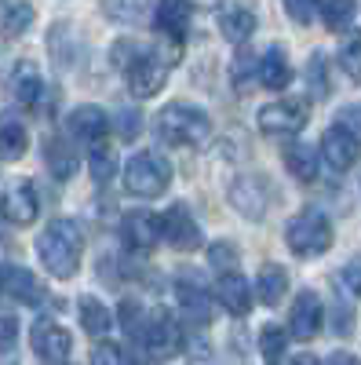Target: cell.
Segmentation results:
<instances>
[{
    "label": "cell",
    "instance_id": "6da1fadb",
    "mask_svg": "<svg viewBox=\"0 0 361 365\" xmlns=\"http://www.w3.org/2000/svg\"><path fill=\"white\" fill-rule=\"evenodd\" d=\"M37 256H41V267L55 278H73L80 270V259H84V234L73 220H51L37 241Z\"/></svg>",
    "mask_w": 361,
    "mask_h": 365
},
{
    "label": "cell",
    "instance_id": "7a4b0ae2",
    "mask_svg": "<svg viewBox=\"0 0 361 365\" xmlns=\"http://www.w3.org/2000/svg\"><path fill=\"white\" fill-rule=\"evenodd\" d=\"M157 132L168 146H183V150H197L212 135V120L208 113L194 103H168L157 113Z\"/></svg>",
    "mask_w": 361,
    "mask_h": 365
},
{
    "label": "cell",
    "instance_id": "3957f363",
    "mask_svg": "<svg viewBox=\"0 0 361 365\" xmlns=\"http://www.w3.org/2000/svg\"><path fill=\"white\" fill-rule=\"evenodd\" d=\"M128 322V332L139 340V347L150 354V358H172L179 347H183V332L172 322L168 311H146L139 322L135 318H125Z\"/></svg>",
    "mask_w": 361,
    "mask_h": 365
},
{
    "label": "cell",
    "instance_id": "277c9868",
    "mask_svg": "<svg viewBox=\"0 0 361 365\" xmlns=\"http://www.w3.org/2000/svg\"><path fill=\"white\" fill-rule=\"evenodd\" d=\"M285 241L299 259H314L333 249V223L321 212H299L285 227Z\"/></svg>",
    "mask_w": 361,
    "mask_h": 365
},
{
    "label": "cell",
    "instance_id": "5b68a950",
    "mask_svg": "<svg viewBox=\"0 0 361 365\" xmlns=\"http://www.w3.org/2000/svg\"><path fill=\"white\" fill-rule=\"evenodd\" d=\"M172 182V165L161 154H135L125 168V187L135 197H161Z\"/></svg>",
    "mask_w": 361,
    "mask_h": 365
},
{
    "label": "cell",
    "instance_id": "8992f818",
    "mask_svg": "<svg viewBox=\"0 0 361 365\" xmlns=\"http://www.w3.org/2000/svg\"><path fill=\"white\" fill-rule=\"evenodd\" d=\"M168 70H172V58L161 55V51H139L132 58V66L125 70L128 73V88H132V96L135 99H150V96H157V91L164 88L168 81Z\"/></svg>",
    "mask_w": 361,
    "mask_h": 365
},
{
    "label": "cell",
    "instance_id": "52a82bcc",
    "mask_svg": "<svg viewBox=\"0 0 361 365\" xmlns=\"http://www.w3.org/2000/svg\"><path fill=\"white\" fill-rule=\"evenodd\" d=\"M307 103H295V99H278V103H266L259 110V132L270 135V139H288V135H299L307 128Z\"/></svg>",
    "mask_w": 361,
    "mask_h": 365
},
{
    "label": "cell",
    "instance_id": "ba28073f",
    "mask_svg": "<svg viewBox=\"0 0 361 365\" xmlns=\"http://www.w3.org/2000/svg\"><path fill=\"white\" fill-rule=\"evenodd\" d=\"M29 344H33V354H37L44 365H66L70 347H73L70 332L58 325V322H51V318H44V322L33 325V332H29Z\"/></svg>",
    "mask_w": 361,
    "mask_h": 365
},
{
    "label": "cell",
    "instance_id": "9c48e42d",
    "mask_svg": "<svg viewBox=\"0 0 361 365\" xmlns=\"http://www.w3.org/2000/svg\"><path fill=\"white\" fill-rule=\"evenodd\" d=\"M161 241H168L172 249L179 252H194L201 249V227L190 216L187 205H172L164 216H161Z\"/></svg>",
    "mask_w": 361,
    "mask_h": 365
},
{
    "label": "cell",
    "instance_id": "30bf717a",
    "mask_svg": "<svg viewBox=\"0 0 361 365\" xmlns=\"http://www.w3.org/2000/svg\"><path fill=\"white\" fill-rule=\"evenodd\" d=\"M230 205L245 220H263L266 216V205H270V182L263 175H241V179H234Z\"/></svg>",
    "mask_w": 361,
    "mask_h": 365
},
{
    "label": "cell",
    "instance_id": "8fae6325",
    "mask_svg": "<svg viewBox=\"0 0 361 365\" xmlns=\"http://www.w3.org/2000/svg\"><path fill=\"white\" fill-rule=\"evenodd\" d=\"M0 212L15 223V227H29L37 216H41V197L33 190V182L29 179H15L11 187L4 190V197H0Z\"/></svg>",
    "mask_w": 361,
    "mask_h": 365
},
{
    "label": "cell",
    "instance_id": "7c38bea8",
    "mask_svg": "<svg viewBox=\"0 0 361 365\" xmlns=\"http://www.w3.org/2000/svg\"><path fill=\"white\" fill-rule=\"evenodd\" d=\"M321 154H325V165L333 172H350L361 158V139L347 128H328L325 139H321Z\"/></svg>",
    "mask_w": 361,
    "mask_h": 365
},
{
    "label": "cell",
    "instance_id": "4fadbf2b",
    "mask_svg": "<svg viewBox=\"0 0 361 365\" xmlns=\"http://www.w3.org/2000/svg\"><path fill=\"white\" fill-rule=\"evenodd\" d=\"M321 318H325V307L314 292H299L292 311H288V325H292V336L295 340H314L318 329H321Z\"/></svg>",
    "mask_w": 361,
    "mask_h": 365
},
{
    "label": "cell",
    "instance_id": "5bb4252c",
    "mask_svg": "<svg viewBox=\"0 0 361 365\" xmlns=\"http://www.w3.org/2000/svg\"><path fill=\"white\" fill-rule=\"evenodd\" d=\"M154 22L157 29L168 37V41H183L190 34V22H194V8H190V0H157V8H154Z\"/></svg>",
    "mask_w": 361,
    "mask_h": 365
},
{
    "label": "cell",
    "instance_id": "9a60e30c",
    "mask_svg": "<svg viewBox=\"0 0 361 365\" xmlns=\"http://www.w3.org/2000/svg\"><path fill=\"white\" fill-rule=\"evenodd\" d=\"M66 128H70V135L73 139H80V143H88V146H95L106 132H110V117H106V110L103 106H77L70 117H66Z\"/></svg>",
    "mask_w": 361,
    "mask_h": 365
},
{
    "label": "cell",
    "instance_id": "2e32d148",
    "mask_svg": "<svg viewBox=\"0 0 361 365\" xmlns=\"http://www.w3.org/2000/svg\"><path fill=\"white\" fill-rule=\"evenodd\" d=\"M125 241L135 252H154L161 245V216H154V212H132L125 220Z\"/></svg>",
    "mask_w": 361,
    "mask_h": 365
},
{
    "label": "cell",
    "instance_id": "e0dca14e",
    "mask_svg": "<svg viewBox=\"0 0 361 365\" xmlns=\"http://www.w3.org/2000/svg\"><path fill=\"white\" fill-rule=\"evenodd\" d=\"M0 282H4V292L19 303H26V307H41V303L48 299V289L33 278V270H22V267H8L4 274H0Z\"/></svg>",
    "mask_w": 361,
    "mask_h": 365
},
{
    "label": "cell",
    "instance_id": "ac0fdd59",
    "mask_svg": "<svg viewBox=\"0 0 361 365\" xmlns=\"http://www.w3.org/2000/svg\"><path fill=\"white\" fill-rule=\"evenodd\" d=\"M288 77H292V66H288V58H285V48L270 44L263 55H256V81L263 88L281 91V88H288Z\"/></svg>",
    "mask_w": 361,
    "mask_h": 365
},
{
    "label": "cell",
    "instance_id": "d6986e66",
    "mask_svg": "<svg viewBox=\"0 0 361 365\" xmlns=\"http://www.w3.org/2000/svg\"><path fill=\"white\" fill-rule=\"evenodd\" d=\"M216 299L223 303V311H230L234 318H245L252 311V292H248V282L241 278V274L226 270L219 274V282H216Z\"/></svg>",
    "mask_w": 361,
    "mask_h": 365
},
{
    "label": "cell",
    "instance_id": "ffe728a7",
    "mask_svg": "<svg viewBox=\"0 0 361 365\" xmlns=\"http://www.w3.org/2000/svg\"><path fill=\"white\" fill-rule=\"evenodd\" d=\"M219 34L230 41V44H245L252 34H256V11L248 4H230L223 15H219Z\"/></svg>",
    "mask_w": 361,
    "mask_h": 365
},
{
    "label": "cell",
    "instance_id": "44dd1931",
    "mask_svg": "<svg viewBox=\"0 0 361 365\" xmlns=\"http://www.w3.org/2000/svg\"><path fill=\"white\" fill-rule=\"evenodd\" d=\"M285 168L288 175H295V182H314L321 172V154L307 143H292L285 146Z\"/></svg>",
    "mask_w": 361,
    "mask_h": 365
},
{
    "label": "cell",
    "instance_id": "7402d4cb",
    "mask_svg": "<svg viewBox=\"0 0 361 365\" xmlns=\"http://www.w3.org/2000/svg\"><path fill=\"white\" fill-rule=\"evenodd\" d=\"M11 96L22 103V106H37L41 96H44V77L33 63H19L15 73H11Z\"/></svg>",
    "mask_w": 361,
    "mask_h": 365
},
{
    "label": "cell",
    "instance_id": "603a6c76",
    "mask_svg": "<svg viewBox=\"0 0 361 365\" xmlns=\"http://www.w3.org/2000/svg\"><path fill=\"white\" fill-rule=\"evenodd\" d=\"M33 19H37L33 4H26V0H4V4H0V34L8 41H15L33 26Z\"/></svg>",
    "mask_w": 361,
    "mask_h": 365
},
{
    "label": "cell",
    "instance_id": "cb8c5ba5",
    "mask_svg": "<svg viewBox=\"0 0 361 365\" xmlns=\"http://www.w3.org/2000/svg\"><path fill=\"white\" fill-rule=\"evenodd\" d=\"M288 292V274L278 267V263H266L256 278V299L266 303V307H278Z\"/></svg>",
    "mask_w": 361,
    "mask_h": 365
},
{
    "label": "cell",
    "instance_id": "d4e9b609",
    "mask_svg": "<svg viewBox=\"0 0 361 365\" xmlns=\"http://www.w3.org/2000/svg\"><path fill=\"white\" fill-rule=\"evenodd\" d=\"M26 146H29L26 125L19 117L4 113V117H0V158H4V161H19L26 154Z\"/></svg>",
    "mask_w": 361,
    "mask_h": 365
},
{
    "label": "cell",
    "instance_id": "484cf974",
    "mask_svg": "<svg viewBox=\"0 0 361 365\" xmlns=\"http://www.w3.org/2000/svg\"><path fill=\"white\" fill-rule=\"evenodd\" d=\"M44 161H48V172L63 182L77 172V154H73V146L63 143V139H48L44 143Z\"/></svg>",
    "mask_w": 361,
    "mask_h": 365
},
{
    "label": "cell",
    "instance_id": "4316f807",
    "mask_svg": "<svg viewBox=\"0 0 361 365\" xmlns=\"http://www.w3.org/2000/svg\"><path fill=\"white\" fill-rule=\"evenodd\" d=\"M77 311H80V325L88 329V336H106L110 332V311L103 307V299H95V296H80V303H77Z\"/></svg>",
    "mask_w": 361,
    "mask_h": 365
},
{
    "label": "cell",
    "instance_id": "83f0119b",
    "mask_svg": "<svg viewBox=\"0 0 361 365\" xmlns=\"http://www.w3.org/2000/svg\"><path fill=\"white\" fill-rule=\"evenodd\" d=\"M103 11L113 22H125V26H139L150 15V0H103Z\"/></svg>",
    "mask_w": 361,
    "mask_h": 365
},
{
    "label": "cell",
    "instance_id": "f1b7e54d",
    "mask_svg": "<svg viewBox=\"0 0 361 365\" xmlns=\"http://www.w3.org/2000/svg\"><path fill=\"white\" fill-rule=\"evenodd\" d=\"M336 58H340L343 73H347L354 84H361V29H350V34H343Z\"/></svg>",
    "mask_w": 361,
    "mask_h": 365
},
{
    "label": "cell",
    "instance_id": "f546056e",
    "mask_svg": "<svg viewBox=\"0 0 361 365\" xmlns=\"http://www.w3.org/2000/svg\"><path fill=\"white\" fill-rule=\"evenodd\" d=\"M307 88H310L314 99H328V91H333V81H328V63H325L321 51H314L310 63H307Z\"/></svg>",
    "mask_w": 361,
    "mask_h": 365
},
{
    "label": "cell",
    "instance_id": "4dcf8cb0",
    "mask_svg": "<svg viewBox=\"0 0 361 365\" xmlns=\"http://www.w3.org/2000/svg\"><path fill=\"white\" fill-rule=\"evenodd\" d=\"M357 15V0H325L321 8V19L328 29H347Z\"/></svg>",
    "mask_w": 361,
    "mask_h": 365
},
{
    "label": "cell",
    "instance_id": "1f68e13d",
    "mask_svg": "<svg viewBox=\"0 0 361 365\" xmlns=\"http://www.w3.org/2000/svg\"><path fill=\"white\" fill-rule=\"evenodd\" d=\"M285 347H288V332H285L281 325H266V329L259 332V351H263L266 361H278V358L285 354Z\"/></svg>",
    "mask_w": 361,
    "mask_h": 365
},
{
    "label": "cell",
    "instance_id": "d6a6232c",
    "mask_svg": "<svg viewBox=\"0 0 361 365\" xmlns=\"http://www.w3.org/2000/svg\"><path fill=\"white\" fill-rule=\"evenodd\" d=\"M179 303H183V311H190L197 322H208V296L194 285H179Z\"/></svg>",
    "mask_w": 361,
    "mask_h": 365
},
{
    "label": "cell",
    "instance_id": "836d02e7",
    "mask_svg": "<svg viewBox=\"0 0 361 365\" xmlns=\"http://www.w3.org/2000/svg\"><path fill=\"white\" fill-rule=\"evenodd\" d=\"M285 11H288V19H295L299 26H310L314 15L321 11V0H285Z\"/></svg>",
    "mask_w": 361,
    "mask_h": 365
},
{
    "label": "cell",
    "instance_id": "e575fe53",
    "mask_svg": "<svg viewBox=\"0 0 361 365\" xmlns=\"http://www.w3.org/2000/svg\"><path fill=\"white\" fill-rule=\"evenodd\" d=\"M139 132H142L139 110H120V113H117V135H120V139H135Z\"/></svg>",
    "mask_w": 361,
    "mask_h": 365
},
{
    "label": "cell",
    "instance_id": "d590c367",
    "mask_svg": "<svg viewBox=\"0 0 361 365\" xmlns=\"http://www.w3.org/2000/svg\"><path fill=\"white\" fill-rule=\"evenodd\" d=\"M139 51H142V44H135V41H128V37H125V41H117L113 51H110V55H113V66H117V70H128V66H132V58H135Z\"/></svg>",
    "mask_w": 361,
    "mask_h": 365
},
{
    "label": "cell",
    "instance_id": "8d00e7d4",
    "mask_svg": "<svg viewBox=\"0 0 361 365\" xmlns=\"http://www.w3.org/2000/svg\"><path fill=\"white\" fill-rule=\"evenodd\" d=\"M92 365H128V358L117 344H99L95 354H92Z\"/></svg>",
    "mask_w": 361,
    "mask_h": 365
},
{
    "label": "cell",
    "instance_id": "74e56055",
    "mask_svg": "<svg viewBox=\"0 0 361 365\" xmlns=\"http://www.w3.org/2000/svg\"><path fill=\"white\" fill-rule=\"evenodd\" d=\"M208 259H212L219 270H237V249H230L226 241H219V245H212V252H208Z\"/></svg>",
    "mask_w": 361,
    "mask_h": 365
},
{
    "label": "cell",
    "instance_id": "f35d334b",
    "mask_svg": "<svg viewBox=\"0 0 361 365\" xmlns=\"http://www.w3.org/2000/svg\"><path fill=\"white\" fill-rule=\"evenodd\" d=\"M92 175L99 179V182H106L110 175H113V154H110V150H95V154H92Z\"/></svg>",
    "mask_w": 361,
    "mask_h": 365
},
{
    "label": "cell",
    "instance_id": "ab89813d",
    "mask_svg": "<svg viewBox=\"0 0 361 365\" xmlns=\"http://www.w3.org/2000/svg\"><path fill=\"white\" fill-rule=\"evenodd\" d=\"M252 77H256V55H241L237 63H234V84L245 88Z\"/></svg>",
    "mask_w": 361,
    "mask_h": 365
},
{
    "label": "cell",
    "instance_id": "60d3db41",
    "mask_svg": "<svg viewBox=\"0 0 361 365\" xmlns=\"http://www.w3.org/2000/svg\"><path fill=\"white\" fill-rule=\"evenodd\" d=\"M343 285L361 299V256H354V259H347V267H343Z\"/></svg>",
    "mask_w": 361,
    "mask_h": 365
},
{
    "label": "cell",
    "instance_id": "b9f144b4",
    "mask_svg": "<svg viewBox=\"0 0 361 365\" xmlns=\"http://www.w3.org/2000/svg\"><path fill=\"white\" fill-rule=\"evenodd\" d=\"M340 128H347L361 139V106H343L340 110Z\"/></svg>",
    "mask_w": 361,
    "mask_h": 365
},
{
    "label": "cell",
    "instance_id": "7bdbcfd3",
    "mask_svg": "<svg viewBox=\"0 0 361 365\" xmlns=\"http://www.w3.org/2000/svg\"><path fill=\"white\" fill-rule=\"evenodd\" d=\"M328 365H361L354 354H347V351H336L333 358H328Z\"/></svg>",
    "mask_w": 361,
    "mask_h": 365
},
{
    "label": "cell",
    "instance_id": "ee69618b",
    "mask_svg": "<svg viewBox=\"0 0 361 365\" xmlns=\"http://www.w3.org/2000/svg\"><path fill=\"white\" fill-rule=\"evenodd\" d=\"M292 365H318V358H310V354H299Z\"/></svg>",
    "mask_w": 361,
    "mask_h": 365
},
{
    "label": "cell",
    "instance_id": "f6af8a7d",
    "mask_svg": "<svg viewBox=\"0 0 361 365\" xmlns=\"http://www.w3.org/2000/svg\"><path fill=\"white\" fill-rule=\"evenodd\" d=\"M208 4H219V0H208Z\"/></svg>",
    "mask_w": 361,
    "mask_h": 365
}]
</instances>
